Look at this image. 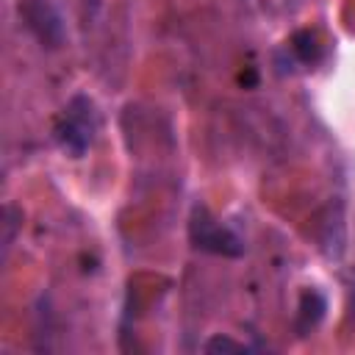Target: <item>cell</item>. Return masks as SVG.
<instances>
[{"instance_id":"7","label":"cell","mask_w":355,"mask_h":355,"mask_svg":"<svg viewBox=\"0 0 355 355\" xmlns=\"http://www.w3.org/2000/svg\"><path fill=\"white\" fill-rule=\"evenodd\" d=\"M202 349H205V352H247V347H244L241 341H233L230 336H222V333L211 336V338L202 344Z\"/></svg>"},{"instance_id":"5","label":"cell","mask_w":355,"mask_h":355,"mask_svg":"<svg viewBox=\"0 0 355 355\" xmlns=\"http://www.w3.org/2000/svg\"><path fill=\"white\" fill-rule=\"evenodd\" d=\"M322 227H324V236H319L322 252H324L327 258H341V255H344V241H347L341 205H336V214H333V208L327 211V219L322 222Z\"/></svg>"},{"instance_id":"6","label":"cell","mask_w":355,"mask_h":355,"mask_svg":"<svg viewBox=\"0 0 355 355\" xmlns=\"http://www.w3.org/2000/svg\"><path fill=\"white\" fill-rule=\"evenodd\" d=\"M291 53H294L302 64H313V61H319V44H316V36H313L311 31H300V33H294V39H291Z\"/></svg>"},{"instance_id":"1","label":"cell","mask_w":355,"mask_h":355,"mask_svg":"<svg viewBox=\"0 0 355 355\" xmlns=\"http://www.w3.org/2000/svg\"><path fill=\"white\" fill-rule=\"evenodd\" d=\"M97 128H100V119H97L94 103L86 94H75L64 105V111L55 122V139L64 153H69L72 158H80L92 147Z\"/></svg>"},{"instance_id":"3","label":"cell","mask_w":355,"mask_h":355,"mask_svg":"<svg viewBox=\"0 0 355 355\" xmlns=\"http://www.w3.org/2000/svg\"><path fill=\"white\" fill-rule=\"evenodd\" d=\"M25 19H28V28L39 36V42L50 44V47H58L61 42V17L55 14V8L44 0H28L25 3Z\"/></svg>"},{"instance_id":"4","label":"cell","mask_w":355,"mask_h":355,"mask_svg":"<svg viewBox=\"0 0 355 355\" xmlns=\"http://www.w3.org/2000/svg\"><path fill=\"white\" fill-rule=\"evenodd\" d=\"M324 311H327L324 294L316 291V288H305L302 297H300V305H297V319H294L297 333L300 336H308L311 330H316L319 322L324 319Z\"/></svg>"},{"instance_id":"2","label":"cell","mask_w":355,"mask_h":355,"mask_svg":"<svg viewBox=\"0 0 355 355\" xmlns=\"http://www.w3.org/2000/svg\"><path fill=\"white\" fill-rule=\"evenodd\" d=\"M189 239L202 252L230 255V258H236V255L244 252V241L225 222H219L205 205H194L191 208V216H189Z\"/></svg>"}]
</instances>
